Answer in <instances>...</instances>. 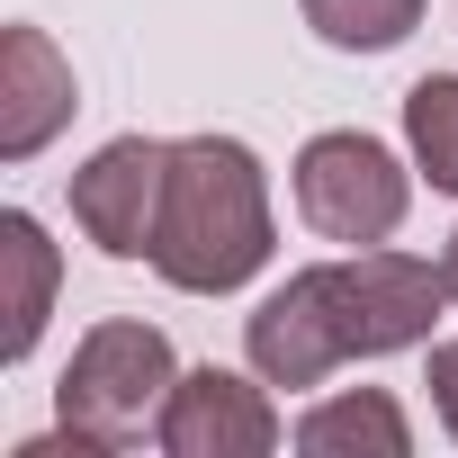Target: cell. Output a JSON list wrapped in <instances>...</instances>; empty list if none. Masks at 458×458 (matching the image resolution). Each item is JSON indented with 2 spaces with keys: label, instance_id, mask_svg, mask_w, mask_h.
I'll return each instance as SVG.
<instances>
[{
  "label": "cell",
  "instance_id": "cell-1",
  "mask_svg": "<svg viewBox=\"0 0 458 458\" xmlns=\"http://www.w3.org/2000/svg\"><path fill=\"white\" fill-rule=\"evenodd\" d=\"M279 243L270 225V180L243 135H180L171 180H162V225H153V270L180 297H234Z\"/></svg>",
  "mask_w": 458,
  "mask_h": 458
},
{
  "label": "cell",
  "instance_id": "cell-2",
  "mask_svg": "<svg viewBox=\"0 0 458 458\" xmlns=\"http://www.w3.org/2000/svg\"><path fill=\"white\" fill-rule=\"evenodd\" d=\"M171 386H180V360H171L162 324H90L81 351H72V369H64V386H55V413L99 458H117L144 431H162Z\"/></svg>",
  "mask_w": 458,
  "mask_h": 458
},
{
  "label": "cell",
  "instance_id": "cell-3",
  "mask_svg": "<svg viewBox=\"0 0 458 458\" xmlns=\"http://www.w3.org/2000/svg\"><path fill=\"white\" fill-rule=\"evenodd\" d=\"M243 351L270 386H324L333 369L351 360H377L369 351V315H360V279L351 261H324V270H297L288 288H270L252 315H243Z\"/></svg>",
  "mask_w": 458,
  "mask_h": 458
},
{
  "label": "cell",
  "instance_id": "cell-4",
  "mask_svg": "<svg viewBox=\"0 0 458 458\" xmlns=\"http://www.w3.org/2000/svg\"><path fill=\"white\" fill-rule=\"evenodd\" d=\"M404 207H413V171L377 135L333 126V135H315L297 153V216L315 225L324 243H351V252L360 243H386L404 225Z\"/></svg>",
  "mask_w": 458,
  "mask_h": 458
},
{
  "label": "cell",
  "instance_id": "cell-5",
  "mask_svg": "<svg viewBox=\"0 0 458 458\" xmlns=\"http://www.w3.org/2000/svg\"><path fill=\"white\" fill-rule=\"evenodd\" d=\"M162 180L171 144L162 135H117L72 171V225L108 261H153V225H162Z\"/></svg>",
  "mask_w": 458,
  "mask_h": 458
},
{
  "label": "cell",
  "instance_id": "cell-6",
  "mask_svg": "<svg viewBox=\"0 0 458 458\" xmlns=\"http://www.w3.org/2000/svg\"><path fill=\"white\" fill-rule=\"evenodd\" d=\"M261 386H270V377H261ZM261 386L234 377V369H189V377L171 386L153 440H162L171 458H270V449H279V413H270Z\"/></svg>",
  "mask_w": 458,
  "mask_h": 458
},
{
  "label": "cell",
  "instance_id": "cell-7",
  "mask_svg": "<svg viewBox=\"0 0 458 458\" xmlns=\"http://www.w3.org/2000/svg\"><path fill=\"white\" fill-rule=\"evenodd\" d=\"M72 64L55 55L46 28H0V162H28L55 144V126L72 117Z\"/></svg>",
  "mask_w": 458,
  "mask_h": 458
},
{
  "label": "cell",
  "instance_id": "cell-8",
  "mask_svg": "<svg viewBox=\"0 0 458 458\" xmlns=\"http://www.w3.org/2000/svg\"><path fill=\"white\" fill-rule=\"evenodd\" d=\"M55 279H64V261L46 243V225L28 207H10V216H0V315H10V324H0V360L37 351V333L55 315Z\"/></svg>",
  "mask_w": 458,
  "mask_h": 458
},
{
  "label": "cell",
  "instance_id": "cell-9",
  "mask_svg": "<svg viewBox=\"0 0 458 458\" xmlns=\"http://www.w3.org/2000/svg\"><path fill=\"white\" fill-rule=\"evenodd\" d=\"M297 449L306 458H404L413 431H404V413H395L386 386H351V395H324L297 422Z\"/></svg>",
  "mask_w": 458,
  "mask_h": 458
},
{
  "label": "cell",
  "instance_id": "cell-10",
  "mask_svg": "<svg viewBox=\"0 0 458 458\" xmlns=\"http://www.w3.org/2000/svg\"><path fill=\"white\" fill-rule=\"evenodd\" d=\"M404 144H413V171L458 198V72H431L404 90Z\"/></svg>",
  "mask_w": 458,
  "mask_h": 458
},
{
  "label": "cell",
  "instance_id": "cell-11",
  "mask_svg": "<svg viewBox=\"0 0 458 458\" xmlns=\"http://www.w3.org/2000/svg\"><path fill=\"white\" fill-rule=\"evenodd\" d=\"M297 10L342 55H386V46H404L422 28V0H297Z\"/></svg>",
  "mask_w": 458,
  "mask_h": 458
},
{
  "label": "cell",
  "instance_id": "cell-12",
  "mask_svg": "<svg viewBox=\"0 0 458 458\" xmlns=\"http://www.w3.org/2000/svg\"><path fill=\"white\" fill-rule=\"evenodd\" d=\"M431 404H440V422H449V440H458V342H431Z\"/></svg>",
  "mask_w": 458,
  "mask_h": 458
},
{
  "label": "cell",
  "instance_id": "cell-13",
  "mask_svg": "<svg viewBox=\"0 0 458 458\" xmlns=\"http://www.w3.org/2000/svg\"><path fill=\"white\" fill-rule=\"evenodd\" d=\"M440 279H449V306H458V234H449V252H440Z\"/></svg>",
  "mask_w": 458,
  "mask_h": 458
}]
</instances>
